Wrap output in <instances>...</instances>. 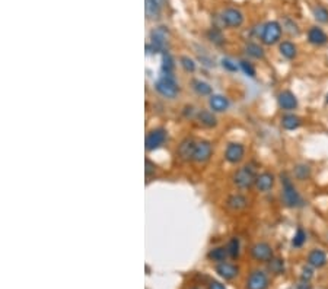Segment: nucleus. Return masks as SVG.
<instances>
[{"label": "nucleus", "mask_w": 328, "mask_h": 289, "mask_svg": "<svg viewBox=\"0 0 328 289\" xmlns=\"http://www.w3.org/2000/svg\"><path fill=\"white\" fill-rule=\"evenodd\" d=\"M281 200L287 208H301L303 206V199L299 191L296 190L295 184L286 175L281 174Z\"/></svg>", "instance_id": "f257e3e1"}, {"label": "nucleus", "mask_w": 328, "mask_h": 289, "mask_svg": "<svg viewBox=\"0 0 328 289\" xmlns=\"http://www.w3.org/2000/svg\"><path fill=\"white\" fill-rule=\"evenodd\" d=\"M155 89L165 98L168 100H174L179 92L178 83L172 73H162L161 78L156 80L155 83Z\"/></svg>", "instance_id": "f03ea898"}, {"label": "nucleus", "mask_w": 328, "mask_h": 289, "mask_svg": "<svg viewBox=\"0 0 328 289\" xmlns=\"http://www.w3.org/2000/svg\"><path fill=\"white\" fill-rule=\"evenodd\" d=\"M257 177H258V174H257L254 165L253 164H248V165H244V167H241L239 170L235 171V174H233V184L238 188L245 190V188H250V187L255 185Z\"/></svg>", "instance_id": "7ed1b4c3"}, {"label": "nucleus", "mask_w": 328, "mask_h": 289, "mask_svg": "<svg viewBox=\"0 0 328 289\" xmlns=\"http://www.w3.org/2000/svg\"><path fill=\"white\" fill-rule=\"evenodd\" d=\"M168 37H169V31L166 26H158L155 29H152L151 32V44L146 46V50L153 53H165L168 47Z\"/></svg>", "instance_id": "20e7f679"}, {"label": "nucleus", "mask_w": 328, "mask_h": 289, "mask_svg": "<svg viewBox=\"0 0 328 289\" xmlns=\"http://www.w3.org/2000/svg\"><path fill=\"white\" fill-rule=\"evenodd\" d=\"M283 34V26L280 25L277 21H270L261 28V35L260 40L264 46H274L280 41Z\"/></svg>", "instance_id": "39448f33"}, {"label": "nucleus", "mask_w": 328, "mask_h": 289, "mask_svg": "<svg viewBox=\"0 0 328 289\" xmlns=\"http://www.w3.org/2000/svg\"><path fill=\"white\" fill-rule=\"evenodd\" d=\"M220 19H222V24L227 28H239L245 21L244 13L238 7H226L222 12Z\"/></svg>", "instance_id": "423d86ee"}, {"label": "nucleus", "mask_w": 328, "mask_h": 289, "mask_svg": "<svg viewBox=\"0 0 328 289\" xmlns=\"http://www.w3.org/2000/svg\"><path fill=\"white\" fill-rule=\"evenodd\" d=\"M251 256L254 260L257 262H266L269 263L273 257V248L269 242H257L251 247Z\"/></svg>", "instance_id": "0eeeda50"}, {"label": "nucleus", "mask_w": 328, "mask_h": 289, "mask_svg": "<svg viewBox=\"0 0 328 289\" xmlns=\"http://www.w3.org/2000/svg\"><path fill=\"white\" fill-rule=\"evenodd\" d=\"M244 157H245V146L242 143L232 142V143L227 145L226 149H225V159L232 165L239 164L244 159Z\"/></svg>", "instance_id": "6e6552de"}, {"label": "nucleus", "mask_w": 328, "mask_h": 289, "mask_svg": "<svg viewBox=\"0 0 328 289\" xmlns=\"http://www.w3.org/2000/svg\"><path fill=\"white\" fill-rule=\"evenodd\" d=\"M166 140V130L159 127V129H153L149 131V134L146 136V151H155L158 148H161Z\"/></svg>", "instance_id": "1a4fd4ad"}, {"label": "nucleus", "mask_w": 328, "mask_h": 289, "mask_svg": "<svg viewBox=\"0 0 328 289\" xmlns=\"http://www.w3.org/2000/svg\"><path fill=\"white\" fill-rule=\"evenodd\" d=\"M213 154V146L209 140H199L196 143V149H194V155H193V161L197 164H203L207 162L210 157Z\"/></svg>", "instance_id": "9d476101"}, {"label": "nucleus", "mask_w": 328, "mask_h": 289, "mask_svg": "<svg viewBox=\"0 0 328 289\" xmlns=\"http://www.w3.org/2000/svg\"><path fill=\"white\" fill-rule=\"evenodd\" d=\"M269 276L263 270H254L247 281V289H267Z\"/></svg>", "instance_id": "9b49d317"}, {"label": "nucleus", "mask_w": 328, "mask_h": 289, "mask_svg": "<svg viewBox=\"0 0 328 289\" xmlns=\"http://www.w3.org/2000/svg\"><path fill=\"white\" fill-rule=\"evenodd\" d=\"M196 140L193 139V137H185L181 143H179V146H178V157L179 159H182V161H193V155H194V149H196Z\"/></svg>", "instance_id": "f8f14e48"}, {"label": "nucleus", "mask_w": 328, "mask_h": 289, "mask_svg": "<svg viewBox=\"0 0 328 289\" xmlns=\"http://www.w3.org/2000/svg\"><path fill=\"white\" fill-rule=\"evenodd\" d=\"M278 107L281 110H286V111H292V110H296L298 108V98L293 92L290 91H283L280 92L277 97Z\"/></svg>", "instance_id": "ddd939ff"}, {"label": "nucleus", "mask_w": 328, "mask_h": 289, "mask_svg": "<svg viewBox=\"0 0 328 289\" xmlns=\"http://www.w3.org/2000/svg\"><path fill=\"white\" fill-rule=\"evenodd\" d=\"M274 183H276V177H274V174L266 171V173L258 174L257 181H255V187H257L258 191H261V193H267V191H270V190L274 187Z\"/></svg>", "instance_id": "4468645a"}, {"label": "nucleus", "mask_w": 328, "mask_h": 289, "mask_svg": "<svg viewBox=\"0 0 328 289\" xmlns=\"http://www.w3.org/2000/svg\"><path fill=\"white\" fill-rule=\"evenodd\" d=\"M308 41L312 44V46H317V47H321L324 44L328 43V35L318 26H312L309 28L308 31Z\"/></svg>", "instance_id": "2eb2a0df"}, {"label": "nucleus", "mask_w": 328, "mask_h": 289, "mask_svg": "<svg viewBox=\"0 0 328 289\" xmlns=\"http://www.w3.org/2000/svg\"><path fill=\"white\" fill-rule=\"evenodd\" d=\"M165 3H166V0H146V3H145L146 16L149 19H158L162 13Z\"/></svg>", "instance_id": "dca6fc26"}, {"label": "nucleus", "mask_w": 328, "mask_h": 289, "mask_svg": "<svg viewBox=\"0 0 328 289\" xmlns=\"http://www.w3.org/2000/svg\"><path fill=\"white\" fill-rule=\"evenodd\" d=\"M308 264L315 267V269H321L327 264V254L326 251L320 250V248H315L312 250L309 254H308Z\"/></svg>", "instance_id": "f3484780"}, {"label": "nucleus", "mask_w": 328, "mask_h": 289, "mask_svg": "<svg viewBox=\"0 0 328 289\" xmlns=\"http://www.w3.org/2000/svg\"><path fill=\"white\" fill-rule=\"evenodd\" d=\"M216 272L219 273V276H222L223 279L226 281H232L238 276L239 273V269L235 266V264H230V263H219L216 266Z\"/></svg>", "instance_id": "a211bd4d"}, {"label": "nucleus", "mask_w": 328, "mask_h": 289, "mask_svg": "<svg viewBox=\"0 0 328 289\" xmlns=\"http://www.w3.org/2000/svg\"><path fill=\"white\" fill-rule=\"evenodd\" d=\"M226 206L233 212H239L248 206V199L242 194H230L226 199Z\"/></svg>", "instance_id": "6ab92c4d"}, {"label": "nucleus", "mask_w": 328, "mask_h": 289, "mask_svg": "<svg viewBox=\"0 0 328 289\" xmlns=\"http://www.w3.org/2000/svg\"><path fill=\"white\" fill-rule=\"evenodd\" d=\"M197 121H199L202 126L207 127V129H212V127H216V126H218V118H216V116H215L212 111H209V110H202V111L197 113Z\"/></svg>", "instance_id": "aec40b11"}, {"label": "nucleus", "mask_w": 328, "mask_h": 289, "mask_svg": "<svg viewBox=\"0 0 328 289\" xmlns=\"http://www.w3.org/2000/svg\"><path fill=\"white\" fill-rule=\"evenodd\" d=\"M209 105L213 110V113H223L229 108V100L223 95H210Z\"/></svg>", "instance_id": "412c9836"}, {"label": "nucleus", "mask_w": 328, "mask_h": 289, "mask_svg": "<svg viewBox=\"0 0 328 289\" xmlns=\"http://www.w3.org/2000/svg\"><path fill=\"white\" fill-rule=\"evenodd\" d=\"M301 124H302V120L296 114L289 113V114H284L281 117V126H283L284 130H296V129L301 127Z\"/></svg>", "instance_id": "4be33fe9"}, {"label": "nucleus", "mask_w": 328, "mask_h": 289, "mask_svg": "<svg viewBox=\"0 0 328 289\" xmlns=\"http://www.w3.org/2000/svg\"><path fill=\"white\" fill-rule=\"evenodd\" d=\"M278 52H280V54H281L284 58L293 60V58L296 57V54H298V49H296V46H295L292 41H283V43H280V46H278Z\"/></svg>", "instance_id": "5701e85b"}, {"label": "nucleus", "mask_w": 328, "mask_h": 289, "mask_svg": "<svg viewBox=\"0 0 328 289\" xmlns=\"http://www.w3.org/2000/svg\"><path fill=\"white\" fill-rule=\"evenodd\" d=\"M227 256H229V254H227L226 247H216V248L210 250V251H209V254H207L209 260H212V262H216V263H223L225 260H226Z\"/></svg>", "instance_id": "b1692460"}, {"label": "nucleus", "mask_w": 328, "mask_h": 289, "mask_svg": "<svg viewBox=\"0 0 328 289\" xmlns=\"http://www.w3.org/2000/svg\"><path fill=\"white\" fill-rule=\"evenodd\" d=\"M245 53H247L250 57L257 58V60H263L264 56H266L263 47H261L260 44H257V43H248V44L245 46Z\"/></svg>", "instance_id": "393cba45"}, {"label": "nucleus", "mask_w": 328, "mask_h": 289, "mask_svg": "<svg viewBox=\"0 0 328 289\" xmlns=\"http://www.w3.org/2000/svg\"><path fill=\"white\" fill-rule=\"evenodd\" d=\"M207 38L216 46H222L225 43V37H223L220 28H218V26H213L207 31Z\"/></svg>", "instance_id": "a878e982"}, {"label": "nucleus", "mask_w": 328, "mask_h": 289, "mask_svg": "<svg viewBox=\"0 0 328 289\" xmlns=\"http://www.w3.org/2000/svg\"><path fill=\"white\" fill-rule=\"evenodd\" d=\"M226 250H227V254H229L232 259H238V257H239V251H241V242H239V238L232 236V238L229 239V242H227Z\"/></svg>", "instance_id": "bb28decb"}, {"label": "nucleus", "mask_w": 328, "mask_h": 289, "mask_svg": "<svg viewBox=\"0 0 328 289\" xmlns=\"http://www.w3.org/2000/svg\"><path fill=\"white\" fill-rule=\"evenodd\" d=\"M193 88L199 95H203V97L212 95V92H213V88L204 80H193Z\"/></svg>", "instance_id": "cd10ccee"}, {"label": "nucleus", "mask_w": 328, "mask_h": 289, "mask_svg": "<svg viewBox=\"0 0 328 289\" xmlns=\"http://www.w3.org/2000/svg\"><path fill=\"white\" fill-rule=\"evenodd\" d=\"M175 69V61L168 52L162 53V73H172Z\"/></svg>", "instance_id": "c85d7f7f"}, {"label": "nucleus", "mask_w": 328, "mask_h": 289, "mask_svg": "<svg viewBox=\"0 0 328 289\" xmlns=\"http://www.w3.org/2000/svg\"><path fill=\"white\" fill-rule=\"evenodd\" d=\"M314 18L320 22V24H328V9L326 6H315L314 7Z\"/></svg>", "instance_id": "c756f323"}, {"label": "nucleus", "mask_w": 328, "mask_h": 289, "mask_svg": "<svg viewBox=\"0 0 328 289\" xmlns=\"http://www.w3.org/2000/svg\"><path fill=\"white\" fill-rule=\"evenodd\" d=\"M306 241V232L303 231L302 228H298V231L295 232V235L292 238V245L295 248H301Z\"/></svg>", "instance_id": "7c9ffc66"}, {"label": "nucleus", "mask_w": 328, "mask_h": 289, "mask_svg": "<svg viewBox=\"0 0 328 289\" xmlns=\"http://www.w3.org/2000/svg\"><path fill=\"white\" fill-rule=\"evenodd\" d=\"M179 63H181L182 69H184L185 72H188V73H193V72L196 70V61H194L193 58H190L188 56H182V57L179 58Z\"/></svg>", "instance_id": "2f4dec72"}, {"label": "nucleus", "mask_w": 328, "mask_h": 289, "mask_svg": "<svg viewBox=\"0 0 328 289\" xmlns=\"http://www.w3.org/2000/svg\"><path fill=\"white\" fill-rule=\"evenodd\" d=\"M269 269H270L273 273L280 275V273H283V270H284V262H283L281 259L273 257V259L269 262Z\"/></svg>", "instance_id": "473e14b6"}, {"label": "nucleus", "mask_w": 328, "mask_h": 289, "mask_svg": "<svg viewBox=\"0 0 328 289\" xmlns=\"http://www.w3.org/2000/svg\"><path fill=\"white\" fill-rule=\"evenodd\" d=\"M311 175V168L308 167V165H298L296 168H295V177L298 178V180H306L308 177Z\"/></svg>", "instance_id": "72a5a7b5"}, {"label": "nucleus", "mask_w": 328, "mask_h": 289, "mask_svg": "<svg viewBox=\"0 0 328 289\" xmlns=\"http://www.w3.org/2000/svg\"><path fill=\"white\" fill-rule=\"evenodd\" d=\"M239 67H241L242 72H244L245 75H248L250 78H254V76H255V69H254V66L250 63V61H247V60H241V61H239Z\"/></svg>", "instance_id": "f704fd0d"}, {"label": "nucleus", "mask_w": 328, "mask_h": 289, "mask_svg": "<svg viewBox=\"0 0 328 289\" xmlns=\"http://www.w3.org/2000/svg\"><path fill=\"white\" fill-rule=\"evenodd\" d=\"M222 66H223V69H226L229 72H238V64L233 63V61L229 60V58H223V60H222Z\"/></svg>", "instance_id": "c9c22d12"}, {"label": "nucleus", "mask_w": 328, "mask_h": 289, "mask_svg": "<svg viewBox=\"0 0 328 289\" xmlns=\"http://www.w3.org/2000/svg\"><path fill=\"white\" fill-rule=\"evenodd\" d=\"M311 278H312V270H311L309 267H303L302 281H306V282H309V281H311Z\"/></svg>", "instance_id": "e433bc0d"}, {"label": "nucleus", "mask_w": 328, "mask_h": 289, "mask_svg": "<svg viewBox=\"0 0 328 289\" xmlns=\"http://www.w3.org/2000/svg\"><path fill=\"white\" fill-rule=\"evenodd\" d=\"M152 173H155V164H152L149 159H146V177H149Z\"/></svg>", "instance_id": "4c0bfd02"}, {"label": "nucleus", "mask_w": 328, "mask_h": 289, "mask_svg": "<svg viewBox=\"0 0 328 289\" xmlns=\"http://www.w3.org/2000/svg\"><path fill=\"white\" fill-rule=\"evenodd\" d=\"M209 289H226V288H225L223 284H220V282H218V281H212V282L209 284Z\"/></svg>", "instance_id": "58836bf2"}, {"label": "nucleus", "mask_w": 328, "mask_h": 289, "mask_svg": "<svg viewBox=\"0 0 328 289\" xmlns=\"http://www.w3.org/2000/svg\"><path fill=\"white\" fill-rule=\"evenodd\" d=\"M298 289H311V287H309V282L302 281V284H301V285H298Z\"/></svg>", "instance_id": "ea45409f"}, {"label": "nucleus", "mask_w": 328, "mask_h": 289, "mask_svg": "<svg viewBox=\"0 0 328 289\" xmlns=\"http://www.w3.org/2000/svg\"><path fill=\"white\" fill-rule=\"evenodd\" d=\"M326 103H327V104H328V95H327V100H326Z\"/></svg>", "instance_id": "a19ab883"}]
</instances>
